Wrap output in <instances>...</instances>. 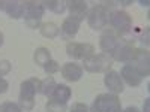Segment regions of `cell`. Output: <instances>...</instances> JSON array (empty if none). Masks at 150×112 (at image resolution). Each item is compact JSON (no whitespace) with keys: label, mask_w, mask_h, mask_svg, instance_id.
Instances as JSON below:
<instances>
[{"label":"cell","mask_w":150,"mask_h":112,"mask_svg":"<svg viewBox=\"0 0 150 112\" xmlns=\"http://www.w3.org/2000/svg\"><path fill=\"white\" fill-rule=\"evenodd\" d=\"M42 81L38 78H30L21 84V91H20V108L26 112L32 111L35 106V96L41 93Z\"/></svg>","instance_id":"cell-1"},{"label":"cell","mask_w":150,"mask_h":112,"mask_svg":"<svg viewBox=\"0 0 150 112\" xmlns=\"http://www.w3.org/2000/svg\"><path fill=\"white\" fill-rule=\"evenodd\" d=\"M24 5V21H26V26L29 29H38L41 26V20L44 17V6L41 2H33V0H29V2H23Z\"/></svg>","instance_id":"cell-2"},{"label":"cell","mask_w":150,"mask_h":112,"mask_svg":"<svg viewBox=\"0 0 150 112\" xmlns=\"http://www.w3.org/2000/svg\"><path fill=\"white\" fill-rule=\"evenodd\" d=\"M108 22H110L112 32H116L119 37L129 33L132 29V18L125 10H112L108 15Z\"/></svg>","instance_id":"cell-3"},{"label":"cell","mask_w":150,"mask_h":112,"mask_svg":"<svg viewBox=\"0 0 150 112\" xmlns=\"http://www.w3.org/2000/svg\"><path fill=\"white\" fill-rule=\"evenodd\" d=\"M84 69L90 73H101L108 72V69L112 66V58L107 54H93L92 57L84 60Z\"/></svg>","instance_id":"cell-4"},{"label":"cell","mask_w":150,"mask_h":112,"mask_svg":"<svg viewBox=\"0 0 150 112\" xmlns=\"http://www.w3.org/2000/svg\"><path fill=\"white\" fill-rule=\"evenodd\" d=\"M108 10L102 5H96L87 12V22L93 30H102L108 24Z\"/></svg>","instance_id":"cell-5"},{"label":"cell","mask_w":150,"mask_h":112,"mask_svg":"<svg viewBox=\"0 0 150 112\" xmlns=\"http://www.w3.org/2000/svg\"><path fill=\"white\" fill-rule=\"evenodd\" d=\"M66 54L75 60H86L95 54V48L90 43H78L69 42L66 45Z\"/></svg>","instance_id":"cell-6"},{"label":"cell","mask_w":150,"mask_h":112,"mask_svg":"<svg viewBox=\"0 0 150 112\" xmlns=\"http://www.w3.org/2000/svg\"><path fill=\"white\" fill-rule=\"evenodd\" d=\"M131 64L138 70V73L141 75L143 78L149 76V73H150V57H149V51H147V49L137 48Z\"/></svg>","instance_id":"cell-7"},{"label":"cell","mask_w":150,"mask_h":112,"mask_svg":"<svg viewBox=\"0 0 150 112\" xmlns=\"http://www.w3.org/2000/svg\"><path fill=\"white\" fill-rule=\"evenodd\" d=\"M135 45L134 42H120L119 48L116 49V52L111 55L112 60H117V61H122V63H131L132 58H134V54H135Z\"/></svg>","instance_id":"cell-8"},{"label":"cell","mask_w":150,"mask_h":112,"mask_svg":"<svg viewBox=\"0 0 150 112\" xmlns=\"http://www.w3.org/2000/svg\"><path fill=\"white\" fill-rule=\"evenodd\" d=\"M120 42H122V39H120L117 34H114L112 32H108V33H105V34L101 36L99 46H101V49L104 51V54H107V55L111 57L112 54L116 52V49L119 48Z\"/></svg>","instance_id":"cell-9"},{"label":"cell","mask_w":150,"mask_h":112,"mask_svg":"<svg viewBox=\"0 0 150 112\" xmlns=\"http://www.w3.org/2000/svg\"><path fill=\"white\" fill-rule=\"evenodd\" d=\"M122 81H125L128 85L131 87H138L141 82H143V76L138 73V70H137L131 63H126L123 67H122V72L119 73Z\"/></svg>","instance_id":"cell-10"},{"label":"cell","mask_w":150,"mask_h":112,"mask_svg":"<svg viewBox=\"0 0 150 112\" xmlns=\"http://www.w3.org/2000/svg\"><path fill=\"white\" fill-rule=\"evenodd\" d=\"M104 84L108 88L111 94H120L123 91V81L120 78V75L116 70H108L105 72L104 76Z\"/></svg>","instance_id":"cell-11"},{"label":"cell","mask_w":150,"mask_h":112,"mask_svg":"<svg viewBox=\"0 0 150 112\" xmlns=\"http://www.w3.org/2000/svg\"><path fill=\"white\" fill-rule=\"evenodd\" d=\"M65 3L71 12V18H75L81 22L84 20V17H87L89 6H87L86 2H83V0H69V2H65Z\"/></svg>","instance_id":"cell-12"},{"label":"cell","mask_w":150,"mask_h":112,"mask_svg":"<svg viewBox=\"0 0 150 112\" xmlns=\"http://www.w3.org/2000/svg\"><path fill=\"white\" fill-rule=\"evenodd\" d=\"M62 75H63V78L69 82H77L81 79L83 76V67L77 63H65L63 67H62Z\"/></svg>","instance_id":"cell-13"},{"label":"cell","mask_w":150,"mask_h":112,"mask_svg":"<svg viewBox=\"0 0 150 112\" xmlns=\"http://www.w3.org/2000/svg\"><path fill=\"white\" fill-rule=\"evenodd\" d=\"M80 21L75 20V18H66L63 21V24H62L60 27V32L62 34H63V37H66V39H72V37L78 33V29H80Z\"/></svg>","instance_id":"cell-14"},{"label":"cell","mask_w":150,"mask_h":112,"mask_svg":"<svg viewBox=\"0 0 150 112\" xmlns=\"http://www.w3.org/2000/svg\"><path fill=\"white\" fill-rule=\"evenodd\" d=\"M5 10L6 14L14 18V20H20L24 15V5L23 2H17V0H12V2H5Z\"/></svg>","instance_id":"cell-15"},{"label":"cell","mask_w":150,"mask_h":112,"mask_svg":"<svg viewBox=\"0 0 150 112\" xmlns=\"http://www.w3.org/2000/svg\"><path fill=\"white\" fill-rule=\"evenodd\" d=\"M71 96H72V91H71V88H69L68 85H65V84H57L50 99H54V100H57V102L66 103L69 99H71Z\"/></svg>","instance_id":"cell-16"},{"label":"cell","mask_w":150,"mask_h":112,"mask_svg":"<svg viewBox=\"0 0 150 112\" xmlns=\"http://www.w3.org/2000/svg\"><path fill=\"white\" fill-rule=\"evenodd\" d=\"M104 112H122V105L117 94H107Z\"/></svg>","instance_id":"cell-17"},{"label":"cell","mask_w":150,"mask_h":112,"mask_svg":"<svg viewBox=\"0 0 150 112\" xmlns=\"http://www.w3.org/2000/svg\"><path fill=\"white\" fill-rule=\"evenodd\" d=\"M33 58H35V63H36L38 66H42V67H44L47 61L51 60V52H50V49L41 46V48H38L36 51H35Z\"/></svg>","instance_id":"cell-18"},{"label":"cell","mask_w":150,"mask_h":112,"mask_svg":"<svg viewBox=\"0 0 150 112\" xmlns=\"http://www.w3.org/2000/svg\"><path fill=\"white\" fill-rule=\"evenodd\" d=\"M41 3H42L44 9L53 10L54 14H63L66 9V3L60 2V0H48V2H41Z\"/></svg>","instance_id":"cell-19"},{"label":"cell","mask_w":150,"mask_h":112,"mask_svg":"<svg viewBox=\"0 0 150 112\" xmlns=\"http://www.w3.org/2000/svg\"><path fill=\"white\" fill-rule=\"evenodd\" d=\"M41 33H42V36L48 37V39H54V37L59 36L60 29L56 26L54 22H45V24L41 26Z\"/></svg>","instance_id":"cell-20"},{"label":"cell","mask_w":150,"mask_h":112,"mask_svg":"<svg viewBox=\"0 0 150 112\" xmlns=\"http://www.w3.org/2000/svg\"><path fill=\"white\" fill-rule=\"evenodd\" d=\"M56 85H57V84H56V81H54L53 76L44 79V81H42V87H41V93H44L47 97H51V94H53V91H54V88H56Z\"/></svg>","instance_id":"cell-21"},{"label":"cell","mask_w":150,"mask_h":112,"mask_svg":"<svg viewBox=\"0 0 150 112\" xmlns=\"http://www.w3.org/2000/svg\"><path fill=\"white\" fill-rule=\"evenodd\" d=\"M105 99H107V94H98L96 99L92 103V108H90V112H104V108H105Z\"/></svg>","instance_id":"cell-22"},{"label":"cell","mask_w":150,"mask_h":112,"mask_svg":"<svg viewBox=\"0 0 150 112\" xmlns=\"http://www.w3.org/2000/svg\"><path fill=\"white\" fill-rule=\"evenodd\" d=\"M66 111V103L57 102L54 99H50L47 103V112H65Z\"/></svg>","instance_id":"cell-23"},{"label":"cell","mask_w":150,"mask_h":112,"mask_svg":"<svg viewBox=\"0 0 150 112\" xmlns=\"http://www.w3.org/2000/svg\"><path fill=\"white\" fill-rule=\"evenodd\" d=\"M44 70H45L47 75H54V73H57L60 70V66H59V63H57L56 60H50V61H47V63H45Z\"/></svg>","instance_id":"cell-24"},{"label":"cell","mask_w":150,"mask_h":112,"mask_svg":"<svg viewBox=\"0 0 150 112\" xmlns=\"http://www.w3.org/2000/svg\"><path fill=\"white\" fill-rule=\"evenodd\" d=\"M0 112H21V108L14 102H5L0 106Z\"/></svg>","instance_id":"cell-25"},{"label":"cell","mask_w":150,"mask_h":112,"mask_svg":"<svg viewBox=\"0 0 150 112\" xmlns=\"http://www.w3.org/2000/svg\"><path fill=\"white\" fill-rule=\"evenodd\" d=\"M11 69H12V64L9 63L8 60H2V61H0V78L5 76V75H8L11 72Z\"/></svg>","instance_id":"cell-26"},{"label":"cell","mask_w":150,"mask_h":112,"mask_svg":"<svg viewBox=\"0 0 150 112\" xmlns=\"http://www.w3.org/2000/svg\"><path fill=\"white\" fill-rule=\"evenodd\" d=\"M69 112H90L89 108H87L86 103H81V102H77V103H74L69 109Z\"/></svg>","instance_id":"cell-27"},{"label":"cell","mask_w":150,"mask_h":112,"mask_svg":"<svg viewBox=\"0 0 150 112\" xmlns=\"http://www.w3.org/2000/svg\"><path fill=\"white\" fill-rule=\"evenodd\" d=\"M8 88H9V82L6 79H3V78H0V94L6 93Z\"/></svg>","instance_id":"cell-28"},{"label":"cell","mask_w":150,"mask_h":112,"mask_svg":"<svg viewBox=\"0 0 150 112\" xmlns=\"http://www.w3.org/2000/svg\"><path fill=\"white\" fill-rule=\"evenodd\" d=\"M141 42L147 46L149 45V27H146V30H144V33H143V36H141Z\"/></svg>","instance_id":"cell-29"},{"label":"cell","mask_w":150,"mask_h":112,"mask_svg":"<svg viewBox=\"0 0 150 112\" xmlns=\"http://www.w3.org/2000/svg\"><path fill=\"white\" fill-rule=\"evenodd\" d=\"M122 112H140V109L135 108V106H129V108H126V109L122 111Z\"/></svg>","instance_id":"cell-30"},{"label":"cell","mask_w":150,"mask_h":112,"mask_svg":"<svg viewBox=\"0 0 150 112\" xmlns=\"http://www.w3.org/2000/svg\"><path fill=\"white\" fill-rule=\"evenodd\" d=\"M149 108H150V100L146 99V102H144V112H149Z\"/></svg>","instance_id":"cell-31"},{"label":"cell","mask_w":150,"mask_h":112,"mask_svg":"<svg viewBox=\"0 0 150 112\" xmlns=\"http://www.w3.org/2000/svg\"><path fill=\"white\" fill-rule=\"evenodd\" d=\"M2 45H3V33L0 32V46H2Z\"/></svg>","instance_id":"cell-32"},{"label":"cell","mask_w":150,"mask_h":112,"mask_svg":"<svg viewBox=\"0 0 150 112\" xmlns=\"http://www.w3.org/2000/svg\"><path fill=\"white\" fill-rule=\"evenodd\" d=\"M0 9H5V2H2V0H0Z\"/></svg>","instance_id":"cell-33"},{"label":"cell","mask_w":150,"mask_h":112,"mask_svg":"<svg viewBox=\"0 0 150 112\" xmlns=\"http://www.w3.org/2000/svg\"><path fill=\"white\" fill-rule=\"evenodd\" d=\"M140 3H141L143 6H149V2H140Z\"/></svg>","instance_id":"cell-34"}]
</instances>
